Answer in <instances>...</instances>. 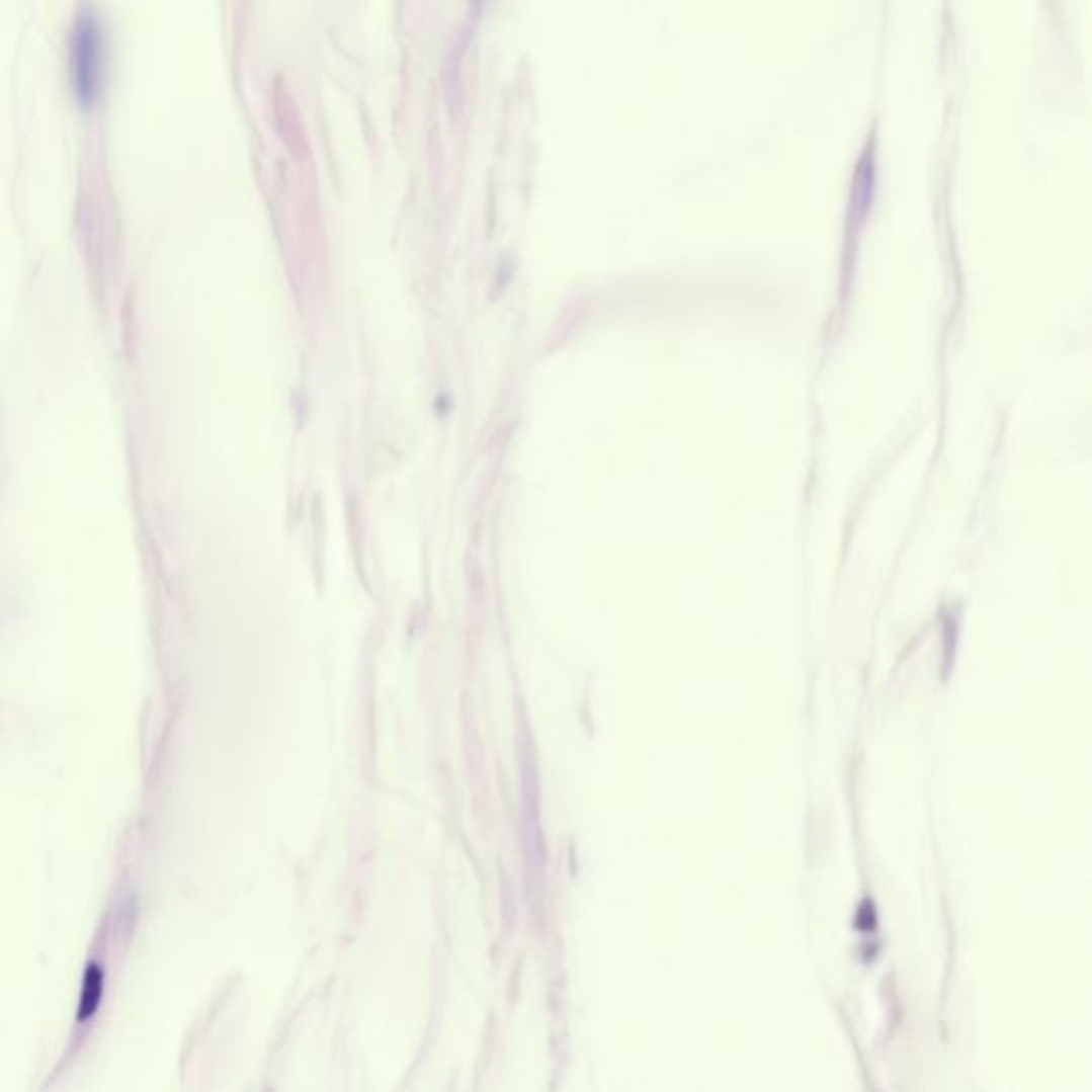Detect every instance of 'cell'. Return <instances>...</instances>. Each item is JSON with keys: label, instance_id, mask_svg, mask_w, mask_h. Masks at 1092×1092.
<instances>
[{"label": "cell", "instance_id": "cell-2", "mask_svg": "<svg viewBox=\"0 0 1092 1092\" xmlns=\"http://www.w3.org/2000/svg\"><path fill=\"white\" fill-rule=\"evenodd\" d=\"M103 986H105V976H103V969L98 964H88L86 973H84V984H82V995H79V1011H77V1020L84 1022L88 1018H92L96 1014L98 1005H101V999H103Z\"/></svg>", "mask_w": 1092, "mask_h": 1092}, {"label": "cell", "instance_id": "cell-1", "mask_svg": "<svg viewBox=\"0 0 1092 1092\" xmlns=\"http://www.w3.org/2000/svg\"><path fill=\"white\" fill-rule=\"evenodd\" d=\"M105 28L101 17L84 7L77 13L71 30V79L82 105L98 101L105 84Z\"/></svg>", "mask_w": 1092, "mask_h": 1092}]
</instances>
